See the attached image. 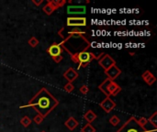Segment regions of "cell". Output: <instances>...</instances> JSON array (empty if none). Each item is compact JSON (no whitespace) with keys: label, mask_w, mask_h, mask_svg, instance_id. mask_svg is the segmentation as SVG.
I'll list each match as a JSON object with an SVG mask.
<instances>
[{"label":"cell","mask_w":157,"mask_h":132,"mask_svg":"<svg viewBox=\"0 0 157 132\" xmlns=\"http://www.w3.org/2000/svg\"><path fill=\"white\" fill-rule=\"evenodd\" d=\"M47 53L53 58V57H56L59 55H62L63 49L60 45H59V43H53L48 48Z\"/></svg>","instance_id":"12"},{"label":"cell","mask_w":157,"mask_h":132,"mask_svg":"<svg viewBox=\"0 0 157 132\" xmlns=\"http://www.w3.org/2000/svg\"><path fill=\"white\" fill-rule=\"evenodd\" d=\"M64 90L67 93H72L74 90V86L73 85V83H67L64 86Z\"/></svg>","instance_id":"23"},{"label":"cell","mask_w":157,"mask_h":132,"mask_svg":"<svg viewBox=\"0 0 157 132\" xmlns=\"http://www.w3.org/2000/svg\"><path fill=\"white\" fill-rule=\"evenodd\" d=\"M136 120H137V123H138L141 127L147 128H146V126H147V124H148L149 122H148V119H147L146 117H140V118H136Z\"/></svg>","instance_id":"21"},{"label":"cell","mask_w":157,"mask_h":132,"mask_svg":"<svg viewBox=\"0 0 157 132\" xmlns=\"http://www.w3.org/2000/svg\"><path fill=\"white\" fill-rule=\"evenodd\" d=\"M66 3H67L66 0H57L58 7H64Z\"/></svg>","instance_id":"27"},{"label":"cell","mask_w":157,"mask_h":132,"mask_svg":"<svg viewBox=\"0 0 157 132\" xmlns=\"http://www.w3.org/2000/svg\"><path fill=\"white\" fill-rule=\"evenodd\" d=\"M86 18L85 17H69L66 19L67 27L79 28L86 26Z\"/></svg>","instance_id":"6"},{"label":"cell","mask_w":157,"mask_h":132,"mask_svg":"<svg viewBox=\"0 0 157 132\" xmlns=\"http://www.w3.org/2000/svg\"><path fill=\"white\" fill-rule=\"evenodd\" d=\"M43 117L41 116V115H39V114H37L35 117H34V118H33V121L34 122L37 124V125H40V124H42V121H43Z\"/></svg>","instance_id":"24"},{"label":"cell","mask_w":157,"mask_h":132,"mask_svg":"<svg viewBox=\"0 0 157 132\" xmlns=\"http://www.w3.org/2000/svg\"><path fill=\"white\" fill-rule=\"evenodd\" d=\"M148 119V122L154 128H157V112H154L151 117L150 118H147Z\"/></svg>","instance_id":"17"},{"label":"cell","mask_w":157,"mask_h":132,"mask_svg":"<svg viewBox=\"0 0 157 132\" xmlns=\"http://www.w3.org/2000/svg\"><path fill=\"white\" fill-rule=\"evenodd\" d=\"M44 1H43V0H32V3L35 5V6H40V5H42V3H43Z\"/></svg>","instance_id":"29"},{"label":"cell","mask_w":157,"mask_h":132,"mask_svg":"<svg viewBox=\"0 0 157 132\" xmlns=\"http://www.w3.org/2000/svg\"><path fill=\"white\" fill-rule=\"evenodd\" d=\"M96 117H97L96 115L92 110H88L86 113L84 114V118L87 121V123H89V124H91L93 121H95Z\"/></svg>","instance_id":"15"},{"label":"cell","mask_w":157,"mask_h":132,"mask_svg":"<svg viewBox=\"0 0 157 132\" xmlns=\"http://www.w3.org/2000/svg\"><path fill=\"white\" fill-rule=\"evenodd\" d=\"M142 78L145 81V83L148 85H153L156 81L155 76L152 74V72H150L148 70L145 71V72L142 74Z\"/></svg>","instance_id":"13"},{"label":"cell","mask_w":157,"mask_h":132,"mask_svg":"<svg viewBox=\"0 0 157 132\" xmlns=\"http://www.w3.org/2000/svg\"><path fill=\"white\" fill-rule=\"evenodd\" d=\"M80 92H81V94H83L84 96H85V95L88 94V92H89V88H88L87 85H82L80 87Z\"/></svg>","instance_id":"25"},{"label":"cell","mask_w":157,"mask_h":132,"mask_svg":"<svg viewBox=\"0 0 157 132\" xmlns=\"http://www.w3.org/2000/svg\"><path fill=\"white\" fill-rule=\"evenodd\" d=\"M78 125H79V122H78V121L74 117H70L64 122V126L71 131L74 130L78 127Z\"/></svg>","instance_id":"14"},{"label":"cell","mask_w":157,"mask_h":132,"mask_svg":"<svg viewBox=\"0 0 157 132\" xmlns=\"http://www.w3.org/2000/svg\"><path fill=\"white\" fill-rule=\"evenodd\" d=\"M42 10H43V12L46 14V15H48V16H50V15H52L53 13V11H54V7L49 3V2H47V4L42 7Z\"/></svg>","instance_id":"16"},{"label":"cell","mask_w":157,"mask_h":132,"mask_svg":"<svg viewBox=\"0 0 157 132\" xmlns=\"http://www.w3.org/2000/svg\"><path fill=\"white\" fill-rule=\"evenodd\" d=\"M59 105V101L49 92L47 88H42L28 101L27 105L21 106L20 108L32 107L36 112L45 118Z\"/></svg>","instance_id":"2"},{"label":"cell","mask_w":157,"mask_h":132,"mask_svg":"<svg viewBox=\"0 0 157 132\" xmlns=\"http://www.w3.org/2000/svg\"><path fill=\"white\" fill-rule=\"evenodd\" d=\"M99 106L106 113H110L116 107V102H114L110 97H106L104 100H102L101 103H99Z\"/></svg>","instance_id":"8"},{"label":"cell","mask_w":157,"mask_h":132,"mask_svg":"<svg viewBox=\"0 0 157 132\" xmlns=\"http://www.w3.org/2000/svg\"><path fill=\"white\" fill-rule=\"evenodd\" d=\"M81 132H96V128L89 123H87L81 128Z\"/></svg>","instance_id":"19"},{"label":"cell","mask_w":157,"mask_h":132,"mask_svg":"<svg viewBox=\"0 0 157 132\" xmlns=\"http://www.w3.org/2000/svg\"><path fill=\"white\" fill-rule=\"evenodd\" d=\"M99 89L103 94L106 95V97L116 96L119 93H120L121 88L119 85H117L114 81L107 78L99 85Z\"/></svg>","instance_id":"4"},{"label":"cell","mask_w":157,"mask_h":132,"mask_svg":"<svg viewBox=\"0 0 157 132\" xmlns=\"http://www.w3.org/2000/svg\"><path fill=\"white\" fill-rule=\"evenodd\" d=\"M28 44L32 48H36L39 45V39L36 37H31L28 40Z\"/></svg>","instance_id":"20"},{"label":"cell","mask_w":157,"mask_h":132,"mask_svg":"<svg viewBox=\"0 0 157 132\" xmlns=\"http://www.w3.org/2000/svg\"><path fill=\"white\" fill-rule=\"evenodd\" d=\"M104 55V53H101L100 55L96 56L93 53H90V52H82L80 53L77 54V60H78V68H85L86 67L88 64H89L93 60H97L99 61L102 56Z\"/></svg>","instance_id":"5"},{"label":"cell","mask_w":157,"mask_h":132,"mask_svg":"<svg viewBox=\"0 0 157 132\" xmlns=\"http://www.w3.org/2000/svg\"><path fill=\"white\" fill-rule=\"evenodd\" d=\"M85 12V6H68L67 7V13L69 15H83Z\"/></svg>","instance_id":"10"},{"label":"cell","mask_w":157,"mask_h":132,"mask_svg":"<svg viewBox=\"0 0 157 132\" xmlns=\"http://www.w3.org/2000/svg\"><path fill=\"white\" fill-rule=\"evenodd\" d=\"M85 32L82 33H69L66 32V36L62 37L63 40L59 43L63 50L71 56L72 61L78 64L77 54L91 47V42L85 37Z\"/></svg>","instance_id":"1"},{"label":"cell","mask_w":157,"mask_h":132,"mask_svg":"<svg viewBox=\"0 0 157 132\" xmlns=\"http://www.w3.org/2000/svg\"><path fill=\"white\" fill-rule=\"evenodd\" d=\"M130 54H131V55H134V54H135V53H130Z\"/></svg>","instance_id":"30"},{"label":"cell","mask_w":157,"mask_h":132,"mask_svg":"<svg viewBox=\"0 0 157 132\" xmlns=\"http://www.w3.org/2000/svg\"><path fill=\"white\" fill-rule=\"evenodd\" d=\"M99 64L103 68L104 71L110 68L111 66L116 64L115 60L109 54H104L99 60Z\"/></svg>","instance_id":"7"},{"label":"cell","mask_w":157,"mask_h":132,"mask_svg":"<svg viewBox=\"0 0 157 132\" xmlns=\"http://www.w3.org/2000/svg\"><path fill=\"white\" fill-rule=\"evenodd\" d=\"M156 128H145L137 123L136 117H131L116 132H155Z\"/></svg>","instance_id":"3"},{"label":"cell","mask_w":157,"mask_h":132,"mask_svg":"<svg viewBox=\"0 0 157 132\" xmlns=\"http://www.w3.org/2000/svg\"><path fill=\"white\" fill-rule=\"evenodd\" d=\"M120 122V119L118 117V116H116V115L112 116V117L110 118V123L112 126H114V127H116V126L119 125Z\"/></svg>","instance_id":"22"},{"label":"cell","mask_w":157,"mask_h":132,"mask_svg":"<svg viewBox=\"0 0 157 132\" xmlns=\"http://www.w3.org/2000/svg\"><path fill=\"white\" fill-rule=\"evenodd\" d=\"M20 124H21L24 128H28L29 125L31 124V119L29 118L28 116H25V117H23L20 119Z\"/></svg>","instance_id":"18"},{"label":"cell","mask_w":157,"mask_h":132,"mask_svg":"<svg viewBox=\"0 0 157 132\" xmlns=\"http://www.w3.org/2000/svg\"><path fill=\"white\" fill-rule=\"evenodd\" d=\"M105 74H106V75L107 76V78L110 79V80H112V81H114L116 78H118V77L120 75L121 70L115 64V65L111 66L110 68H109L107 70H106V71H105Z\"/></svg>","instance_id":"9"},{"label":"cell","mask_w":157,"mask_h":132,"mask_svg":"<svg viewBox=\"0 0 157 132\" xmlns=\"http://www.w3.org/2000/svg\"><path fill=\"white\" fill-rule=\"evenodd\" d=\"M53 62H54V63H61L62 61H63V56H62V55H59V56L53 57Z\"/></svg>","instance_id":"26"},{"label":"cell","mask_w":157,"mask_h":132,"mask_svg":"<svg viewBox=\"0 0 157 132\" xmlns=\"http://www.w3.org/2000/svg\"><path fill=\"white\" fill-rule=\"evenodd\" d=\"M78 73L77 71H75L73 67H70L69 69H67L64 74V77L68 81V83H73L74 81H75L78 77Z\"/></svg>","instance_id":"11"},{"label":"cell","mask_w":157,"mask_h":132,"mask_svg":"<svg viewBox=\"0 0 157 132\" xmlns=\"http://www.w3.org/2000/svg\"><path fill=\"white\" fill-rule=\"evenodd\" d=\"M48 2L50 3V4H51V5L54 7V9L59 8V7H58V4H57V0H49Z\"/></svg>","instance_id":"28"},{"label":"cell","mask_w":157,"mask_h":132,"mask_svg":"<svg viewBox=\"0 0 157 132\" xmlns=\"http://www.w3.org/2000/svg\"><path fill=\"white\" fill-rule=\"evenodd\" d=\"M41 132H46V131H44V130H42V131H41Z\"/></svg>","instance_id":"31"}]
</instances>
